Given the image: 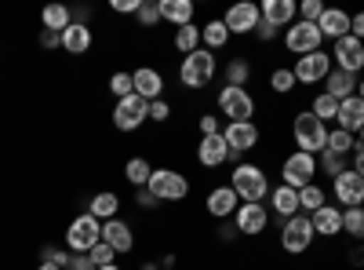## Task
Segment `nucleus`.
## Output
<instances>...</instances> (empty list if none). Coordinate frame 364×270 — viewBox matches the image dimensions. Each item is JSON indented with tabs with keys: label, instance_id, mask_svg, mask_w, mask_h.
I'll list each match as a JSON object with an SVG mask.
<instances>
[{
	"label": "nucleus",
	"instance_id": "43",
	"mask_svg": "<svg viewBox=\"0 0 364 270\" xmlns=\"http://www.w3.org/2000/svg\"><path fill=\"white\" fill-rule=\"evenodd\" d=\"M135 19H139V26H146V29L157 26V22H161V4H149V0H142V8H139Z\"/></svg>",
	"mask_w": 364,
	"mask_h": 270
},
{
	"label": "nucleus",
	"instance_id": "56",
	"mask_svg": "<svg viewBox=\"0 0 364 270\" xmlns=\"http://www.w3.org/2000/svg\"><path fill=\"white\" fill-rule=\"evenodd\" d=\"M357 99H364V81H357Z\"/></svg>",
	"mask_w": 364,
	"mask_h": 270
},
{
	"label": "nucleus",
	"instance_id": "38",
	"mask_svg": "<svg viewBox=\"0 0 364 270\" xmlns=\"http://www.w3.org/2000/svg\"><path fill=\"white\" fill-rule=\"evenodd\" d=\"M252 77V66H248V58H233V63L226 66V84L230 88H245Z\"/></svg>",
	"mask_w": 364,
	"mask_h": 270
},
{
	"label": "nucleus",
	"instance_id": "18",
	"mask_svg": "<svg viewBox=\"0 0 364 270\" xmlns=\"http://www.w3.org/2000/svg\"><path fill=\"white\" fill-rule=\"evenodd\" d=\"M208 216H215V219H233V212L240 208V197L233 194V187L226 183V187H215L208 194Z\"/></svg>",
	"mask_w": 364,
	"mask_h": 270
},
{
	"label": "nucleus",
	"instance_id": "22",
	"mask_svg": "<svg viewBox=\"0 0 364 270\" xmlns=\"http://www.w3.org/2000/svg\"><path fill=\"white\" fill-rule=\"evenodd\" d=\"M132 84H135V95L146 99V103H154V99L164 95V77H161L157 70H149V66L135 70V73H132Z\"/></svg>",
	"mask_w": 364,
	"mask_h": 270
},
{
	"label": "nucleus",
	"instance_id": "23",
	"mask_svg": "<svg viewBox=\"0 0 364 270\" xmlns=\"http://www.w3.org/2000/svg\"><path fill=\"white\" fill-rule=\"evenodd\" d=\"M310 223H314V234H321V237H336V234H343V208L324 204V208H317V212L310 216Z\"/></svg>",
	"mask_w": 364,
	"mask_h": 270
},
{
	"label": "nucleus",
	"instance_id": "44",
	"mask_svg": "<svg viewBox=\"0 0 364 270\" xmlns=\"http://www.w3.org/2000/svg\"><path fill=\"white\" fill-rule=\"evenodd\" d=\"M321 15H324L321 0H302V4H299V19H302V22H317Z\"/></svg>",
	"mask_w": 364,
	"mask_h": 270
},
{
	"label": "nucleus",
	"instance_id": "40",
	"mask_svg": "<svg viewBox=\"0 0 364 270\" xmlns=\"http://www.w3.org/2000/svg\"><path fill=\"white\" fill-rule=\"evenodd\" d=\"M109 92H113L117 99H128V95H135L132 73H124V70H120V73H113V77H109Z\"/></svg>",
	"mask_w": 364,
	"mask_h": 270
},
{
	"label": "nucleus",
	"instance_id": "29",
	"mask_svg": "<svg viewBox=\"0 0 364 270\" xmlns=\"http://www.w3.org/2000/svg\"><path fill=\"white\" fill-rule=\"evenodd\" d=\"M226 44H230V29H226L223 19H211V22L200 26V48L219 51V48H226Z\"/></svg>",
	"mask_w": 364,
	"mask_h": 270
},
{
	"label": "nucleus",
	"instance_id": "13",
	"mask_svg": "<svg viewBox=\"0 0 364 270\" xmlns=\"http://www.w3.org/2000/svg\"><path fill=\"white\" fill-rule=\"evenodd\" d=\"M291 73H295V84H321V81L331 73V55H328V51L302 55L299 63L291 66Z\"/></svg>",
	"mask_w": 364,
	"mask_h": 270
},
{
	"label": "nucleus",
	"instance_id": "35",
	"mask_svg": "<svg viewBox=\"0 0 364 270\" xmlns=\"http://www.w3.org/2000/svg\"><path fill=\"white\" fill-rule=\"evenodd\" d=\"M175 48H178L182 55H193V51L200 48V26H182V29H175Z\"/></svg>",
	"mask_w": 364,
	"mask_h": 270
},
{
	"label": "nucleus",
	"instance_id": "10",
	"mask_svg": "<svg viewBox=\"0 0 364 270\" xmlns=\"http://www.w3.org/2000/svg\"><path fill=\"white\" fill-rule=\"evenodd\" d=\"M219 110L223 117H230V125L233 121H252L255 117V99L248 95V88H223L219 92Z\"/></svg>",
	"mask_w": 364,
	"mask_h": 270
},
{
	"label": "nucleus",
	"instance_id": "19",
	"mask_svg": "<svg viewBox=\"0 0 364 270\" xmlns=\"http://www.w3.org/2000/svg\"><path fill=\"white\" fill-rule=\"evenodd\" d=\"M317 29H321V37L324 41H343V37H350V15L346 11H339V8H324V15L317 19Z\"/></svg>",
	"mask_w": 364,
	"mask_h": 270
},
{
	"label": "nucleus",
	"instance_id": "54",
	"mask_svg": "<svg viewBox=\"0 0 364 270\" xmlns=\"http://www.w3.org/2000/svg\"><path fill=\"white\" fill-rule=\"evenodd\" d=\"M350 259H353V263H357V266H364V245H357V249H353V252H350Z\"/></svg>",
	"mask_w": 364,
	"mask_h": 270
},
{
	"label": "nucleus",
	"instance_id": "6",
	"mask_svg": "<svg viewBox=\"0 0 364 270\" xmlns=\"http://www.w3.org/2000/svg\"><path fill=\"white\" fill-rule=\"evenodd\" d=\"M314 175H317V157L314 154H302V150H295V154L284 157V165H281V183L291 187V190L310 187Z\"/></svg>",
	"mask_w": 364,
	"mask_h": 270
},
{
	"label": "nucleus",
	"instance_id": "17",
	"mask_svg": "<svg viewBox=\"0 0 364 270\" xmlns=\"http://www.w3.org/2000/svg\"><path fill=\"white\" fill-rule=\"evenodd\" d=\"M197 161H200L204 168H219V165H226V161H230V146H226V139H223V135H200V142H197Z\"/></svg>",
	"mask_w": 364,
	"mask_h": 270
},
{
	"label": "nucleus",
	"instance_id": "32",
	"mask_svg": "<svg viewBox=\"0 0 364 270\" xmlns=\"http://www.w3.org/2000/svg\"><path fill=\"white\" fill-rule=\"evenodd\" d=\"M324 204H328V197H324V190H321L317 183H310V187L299 190V212H302V216H314L317 208H324Z\"/></svg>",
	"mask_w": 364,
	"mask_h": 270
},
{
	"label": "nucleus",
	"instance_id": "24",
	"mask_svg": "<svg viewBox=\"0 0 364 270\" xmlns=\"http://www.w3.org/2000/svg\"><path fill=\"white\" fill-rule=\"evenodd\" d=\"M339 128L343 132H350V135H357L360 128H364V99H357V95H350V99H343L339 103Z\"/></svg>",
	"mask_w": 364,
	"mask_h": 270
},
{
	"label": "nucleus",
	"instance_id": "47",
	"mask_svg": "<svg viewBox=\"0 0 364 270\" xmlns=\"http://www.w3.org/2000/svg\"><path fill=\"white\" fill-rule=\"evenodd\" d=\"M149 117H154V121H168V117H171V106H168L164 99H154V103H149Z\"/></svg>",
	"mask_w": 364,
	"mask_h": 270
},
{
	"label": "nucleus",
	"instance_id": "14",
	"mask_svg": "<svg viewBox=\"0 0 364 270\" xmlns=\"http://www.w3.org/2000/svg\"><path fill=\"white\" fill-rule=\"evenodd\" d=\"M331 58H336V70H346V73H360L364 70V41L357 37H343L331 44Z\"/></svg>",
	"mask_w": 364,
	"mask_h": 270
},
{
	"label": "nucleus",
	"instance_id": "30",
	"mask_svg": "<svg viewBox=\"0 0 364 270\" xmlns=\"http://www.w3.org/2000/svg\"><path fill=\"white\" fill-rule=\"evenodd\" d=\"M41 22H44V29H51V33H66V29L73 26V11L66 4H48L41 11Z\"/></svg>",
	"mask_w": 364,
	"mask_h": 270
},
{
	"label": "nucleus",
	"instance_id": "3",
	"mask_svg": "<svg viewBox=\"0 0 364 270\" xmlns=\"http://www.w3.org/2000/svg\"><path fill=\"white\" fill-rule=\"evenodd\" d=\"M291 135H295V146L302 150V154H324V146H328V125L317 121V117L310 110H302L295 113V125H291Z\"/></svg>",
	"mask_w": 364,
	"mask_h": 270
},
{
	"label": "nucleus",
	"instance_id": "42",
	"mask_svg": "<svg viewBox=\"0 0 364 270\" xmlns=\"http://www.w3.org/2000/svg\"><path fill=\"white\" fill-rule=\"evenodd\" d=\"M87 259H91V263H95V270H99V266H109V263L117 259V252H113V249H109L106 242H99L95 249H91V252H87Z\"/></svg>",
	"mask_w": 364,
	"mask_h": 270
},
{
	"label": "nucleus",
	"instance_id": "28",
	"mask_svg": "<svg viewBox=\"0 0 364 270\" xmlns=\"http://www.w3.org/2000/svg\"><path fill=\"white\" fill-rule=\"evenodd\" d=\"M87 212L95 216L99 223H106V219H117V212H120V197L113 194V190H102V194H95L87 201Z\"/></svg>",
	"mask_w": 364,
	"mask_h": 270
},
{
	"label": "nucleus",
	"instance_id": "5",
	"mask_svg": "<svg viewBox=\"0 0 364 270\" xmlns=\"http://www.w3.org/2000/svg\"><path fill=\"white\" fill-rule=\"evenodd\" d=\"M102 242V223L91 216V212H84V216H77L73 223H70V230H66V245H70V252H91Z\"/></svg>",
	"mask_w": 364,
	"mask_h": 270
},
{
	"label": "nucleus",
	"instance_id": "25",
	"mask_svg": "<svg viewBox=\"0 0 364 270\" xmlns=\"http://www.w3.org/2000/svg\"><path fill=\"white\" fill-rule=\"evenodd\" d=\"M324 84H328V95L336 99V103H343V99L357 95V77H353V73H346V70H336V66H331V73L324 77Z\"/></svg>",
	"mask_w": 364,
	"mask_h": 270
},
{
	"label": "nucleus",
	"instance_id": "33",
	"mask_svg": "<svg viewBox=\"0 0 364 270\" xmlns=\"http://www.w3.org/2000/svg\"><path fill=\"white\" fill-rule=\"evenodd\" d=\"M149 175H154V165H149L146 157H132V161L124 165V179H128L132 187H139V190L149 183Z\"/></svg>",
	"mask_w": 364,
	"mask_h": 270
},
{
	"label": "nucleus",
	"instance_id": "57",
	"mask_svg": "<svg viewBox=\"0 0 364 270\" xmlns=\"http://www.w3.org/2000/svg\"><path fill=\"white\" fill-rule=\"evenodd\" d=\"M142 270H157V263H142Z\"/></svg>",
	"mask_w": 364,
	"mask_h": 270
},
{
	"label": "nucleus",
	"instance_id": "50",
	"mask_svg": "<svg viewBox=\"0 0 364 270\" xmlns=\"http://www.w3.org/2000/svg\"><path fill=\"white\" fill-rule=\"evenodd\" d=\"M41 48H63V33H51V29H41Z\"/></svg>",
	"mask_w": 364,
	"mask_h": 270
},
{
	"label": "nucleus",
	"instance_id": "49",
	"mask_svg": "<svg viewBox=\"0 0 364 270\" xmlns=\"http://www.w3.org/2000/svg\"><path fill=\"white\" fill-rule=\"evenodd\" d=\"M350 37H357V41H364V11H357V15H350Z\"/></svg>",
	"mask_w": 364,
	"mask_h": 270
},
{
	"label": "nucleus",
	"instance_id": "36",
	"mask_svg": "<svg viewBox=\"0 0 364 270\" xmlns=\"http://www.w3.org/2000/svg\"><path fill=\"white\" fill-rule=\"evenodd\" d=\"M343 234L364 242V208H343Z\"/></svg>",
	"mask_w": 364,
	"mask_h": 270
},
{
	"label": "nucleus",
	"instance_id": "7",
	"mask_svg": "<svg viewBox=\"0 0 364 270\" xmlns=\"http://www.w3.org/2000/svg\"><path fill=\"white\" fill-rule=\"evenodd\" d=\"M321 44H324V37H321V29H317V22H302V19H295L288 29H284V48L291 51V55H310V51H321Z\"/></svg>",
	"mask_w": 364,
	"mask_h": 270
},
{
	"label": "nucleus",
	"instance_id": "55",
	"mask_svg": "<svg viewBox=\"0 0 364 270\" xmlns=\"http://www.w3.org/2000/svg\"><path fill=\"white\" fill-rule=\"evenodd\" d=\"M37 270H63V266H55V263H41Z\"/></svg>",
	"mask_w": 364,
	"mask_h": 270
},
{
	"label": "nucleus",
	"instance_id": "34",
	"mask_svg": "<svg viewBox=\"0 0 364 270\" xmlns=\"http://www.w3.org/2000/svg\"><path fill=\"white\" fill-rule=\"evenodd\" d=\"M324 150H328V154H339V157H350L353 150H357V135L336 128V132H328V146Z\"/></svg>",
	"mask_w": 364,
	"mask_h": 270
},
{
	"label": "nucleus",
	"instance_id": "20",
	"mask_svg": "<svg viewBox=\"0 0 364 270\" xmlns=\"http://www.w3.org/2000/svg\"><path fill=\"white\" fill-rule=\"evenodd\" d=\"M102 242L113 249V252H132L135 249V234H132V227L124 223V219H106L102 223Z\"/></svg>",
	"mask_w": 364,
	"mask_h": 270
},
{
	"label": "nucleus",
	"instance_id": "31",
	"mask_svg": "<svg viewBox=\"0 0 364 270\" xmlns=\"http://www.w3.org/2000/svg\"><path fill=\"white\" fill-rule=\"evenodd\" d=\"M63 48L70 51V55H84L87 48H91V26H80V22H73L66 33H63Z\"/></svg>",
	"mask_w": 364,
	"mask_h": 270
},
{
	"label": "nucleus",
	"instance_id": "2",
	"mask_svg": "<svg viewBox=\"0 0 364 270\" xmlns=\"http://www.w3.org/2000/svg\"><path fill=\"white\" fill-rule=\"evenodd\" d=\"M215 73H219L215 51L197 48L193 55H182V66H178L182 88H204V84H211V77H215Z\"/></svg>",
	"mask_w": 364,
	"mask_h": 270
},
{
	"label": "nucleus",
	"instance_id": "27",
	"mask_svg": "<svg viewBox=\"0 0 364 270\" xmlns=\"http://www.w3.org/2000/svg\"><path fill=\"white\" fill-rule=\"evenodd\" d=\"M269 204H273V212H277L281 219H291V216H299V190H291V187H273L269 190Z\"/></svg>",
	"mask_w": 364,
	"mask_h": 270
},
{
	"label": "nucleus",
	"instance_id": "46",
	"mask_svg": "<svg viewBox=\"0 0 364 270\" xmlns=\"http://www.w3.org/2000/svg\"><path fill=\"white\" fill-rule=\"evenodd\" d=\"M200 135H223V125H219V117L204 113V117H200Z\"/></svg>",
	"mask_w": 364,
	"mask_h": 270
},
{
	"label": "nucleus",
	"instance_id": "53",
	"mask_svg": "<svg viewBox=\"0 0 364 270\" xmlns=\"http://www.w3.org/2000/svg\"><path fill=\"white\" fill-rule=\"evenodd\" d=\"M350 168L364 179V146H357V150H353V165H350Z\"/></svg>",
	"mask_w": 364,
	"mask_h": 270
},
{
	"label": "nucleus",
	"instance_id": "8",
	"mask_svg": "<svg viewBox=\"0 0 364 270\" xmlns=\"http://www.w3.org/2000/svg\"><path fill=\"white\" fill-rule=\"evenodd\" d=\"M314 223H310V216H291V219H284V227H281V249L284 252H291V256H302L310 245H314Z\"/></svg>",
	"mask_w": 364,
	"mask_h": 270
},
{
	"label": "nucleus",
	"instance_id": "15",
	"mask_svg": "<svg viewBox=\"0 0 364 270\" xmlns=\"http://www.w3.org/2000/svg\"><path fill=\"white\" fill-rule=\"evenodd\" d=\"M331 194H336V201L346 204V208H360L364 204V179L353 168H346L343 175L331 179Z\"/></svg>",
	"mask_w": 364,
	"mask_h": 270
},
{
	"label": "nucleus",
	"instance_id": "48",
	"mask_svg": "<svg viewBox=\"0 0 364 270\" xmlns=\"http://www.w3.org/2000/svg\"><path fill=\"white\" fill-rule=\"evenodd\" d=\"M66 270H95V263H91V259H87L84 252H73V256H70V266H66Z\"/></svg>",
	"mask_w": 364,
	"mask_h": 270
},
{
	"label": "nucleus",
	"instance_id": "12",
	"mask_svg": "<svg viewBox=\"0 0 364 270\" xmlns=\"http://www.w3.org/2000/svg\"><path fill=\"white\" fill-rule=\"evenodd\" d=\"M223 139L230 146V161L240 157V154H248V150L259 146V125L255 121H233L223 128Z\"/></svg>",
	"mask_w": 364,
	"mask_h": 270
},
{
	"label": "nucleus",
	"instance_id": "58",
	"mask_svg": "<svg viewBox=\"0 0 364 270\" xmlns=\"http://www.w3.org/2000/svg\"><path fill=\"white\" fill-rule=\"evenodd\" d=\"M99 270H120V266H117V263H109V266H99Z\"/></svg>",
	"mask_w": 364,
	"mask_h": 270
},
{
	"label": "nucleus",
	"instance_id": "26",
	"mask_svg": "<svg viewBox=\"0 0 364 270\" xmlns=\"http://www.w3.org/2000/svg\"><path fill=\"white\" fill-rule=\"evenodd\" d=\"M161 19L171 22L175 29L193 26V0H161Z\"/></svg>",
	"mask_w": 364,
	"mask_h": 270
},
{
	"label": "nucleus",
	"instance_id": "51",
	"mask_svg": "<svg viewBox=\"0 0 364 270\" xmlns=\"http://www.w3.org/2000/svg\"><path fill=\"white\" fill-rule=\"evenodd\" d=\"M277 33H281V29H277V26H269V22H259V29H255V37H259V41H273Z\"/></svg>",
	"mask_w": 364,
	"mask_h": 270
},
{
	"label": "nucleus",
	"instance_id": "52",
	"mask_svg": "<svg viewBox=\"0 0 364 270\" xmlns=\"http://www.w3.org/2000/svg\"><path fill=\"white\" fill-rule=\"evenodd\" d=\"M135 204H139V208H154V204H157V197H154V194H149V190L142 187V190L135 194Z\"/></svg>",
	"mask_w": 364,
	"mask_h": 270
},
{
	"label": "nucleus",
	"instance_id": "59",
	"mask_svg": "<svg viewBox=\"0 0 364 270\" xmlns=\"http://www.w3.org/2000/svg\"><path fill=\"white\" fill-rule=\"evenodd\" d=\"M357 139H360V142H357V146H364V128H360V132H357Z\"/></svg>",
	"mask_w": 364,
	"mask_h": 270
},
{
	"label": "nucleus",
	"instance_id": "41",
	"mask_svg": "<svg viewBox=\"0 0 364 270\" xmlns=\"http://www.w3.org/2000/svg\"><path fill=\"white\" fill-rule=\"evenodd\" d=\"M317 165H321V168H324L331 179H336V175H343V172L350 168V165H346V157H339V154H328V150L321 154V161H317Z\"/></svg>",
	"mask_w": 364,
	"mask_h": 270
},
{
	"label": "nucleus",
	"instance_id": "45",
	"mask_svg": "<svg viewBox=\"0 0 364 270\" xmlns=\"http://www.w3.org/2000/svg\"><path fill=\"white\" fill-rule=\"evenodd\" d=\"M117 15H139V8H142V0H113L109 4Z\"/></svg>",
	"mask_w": 364,
	"mask_h": 270
},
{
	"label": "nucleus",
	"instance_id": "4",
	"mask_svg": "<svg viewBox=\"0 0 364 270\" xmlns=\"http://www.w3.org/2000/svg\"><path fill=\"white\" fill-rule=\"evenodd\" d=\"M146 190L154 194L157 201H182L190 194V179L175 172V168H154V175H149Z\"/></svg>",
	"mask_w": 364,
	"mask_h": 270
},
{
	"label": "nucleus",
	"instance_id": "16",
	"mask_svg": "<svg viewBox=\"0 0 364 270\" xmlns=\"http://www.w3.org/2000/svg\"><path fill=\"white\" fill-rule=\"evenodd\" d=\"M269 223V212H266V204H240L237 212H233V227L237 234H245V237H255L262 234Z\"/></svg>",
	"mask_w": 364,
	"mask_h": 270
},
{
	"label": "nucleus",
	"instance_id": "9",
	"mask_svg": "<svg viewBox=\"0 0 364 270\" xmlns=\"http://www.w3.org/2000/svg\"><path fill=\"white\" fill-rule=\"evenodd\" d=\"M149 121V103L139 99V95H128V99H117L113 106V128L117 132H135Z\"/></svg>",
	"mask_w": 364,
	"mask_h": 270
},
{
	"label": "nucleus",
	"instance_id": "39",
	"mask_svg": "<svg viewBox=\"0 0 364 270\" xmlns=\"http://www.w3.org/2000/svg\"><path fill=\"white\" fill-rule=\"evenodd\" d=\"M269 88H273L277 95H288L291 88H295V73H291L288 66H277V70L269 73Z\"/></svg>",
	"mask_w": 364,
	"mask_h": 270
},
{
	"label": "nucleus",
	"instance_id": "21",
	"mask_svg": "<svg viewBox=\"0 0 364 270\" xmlns=\"http://www.w3.org/2000/svg\"><path fill=\"white\" fill-rule=\"evenodd\" d=\"M259 11H262V22L277 26V29L281 26H291L299 19V4H295V0H262Z\"/></svg>",
	"mask_w": 364,
	"mask_h": 270
},
{
	"label": "nucleus",
	"instance_id": "37",
	"mask_svg": "<svg viewBox=\"0 0 364 270\" xmlns=\"http://www.w3.org/2000/svg\"><path fill=\"white\" fill-rule=\"evenodd\" d=\"M310 113L317 117V121H336V117H339V103H336V99H331L328 92H321V95L314 99V106H310Z\"/></svg>",
	"mask_w": 364,
	"mask_h": 270
},
{
	"label": "nucleus",
	"instance_id": "11",
	"mask_svg": "<svg viewBox=\"0 0 364 270\" xmlns=\"http://www.w3.org/2000/svg\"><path fill=\"white\" fill-rule=\"evenodd\" d=\"M230 37H245V33H255L259 22H262V11L259 4H252V0H240V4H233L226 15H223Z\"/></svg>",
	"mask_w": 364,
	"mask_h": 270
},
{
	"label": "nucleus",
	"instance_id": "1",
	"mask_svg": "<svg viewBox=\"0 0 364 270\" xmlns=\"http://www.w3.org/2000/svg\"><path fill=\"white\" fill-rule=\"evenodd\" d=\"M230 187H233V194L245 204H262V197L269 194V179H266V172L259 165L240 161L233 168V175H230Z\"/></svg>",
	"mask_w": 364,
	"mask_h": 270
}]
</instances>
